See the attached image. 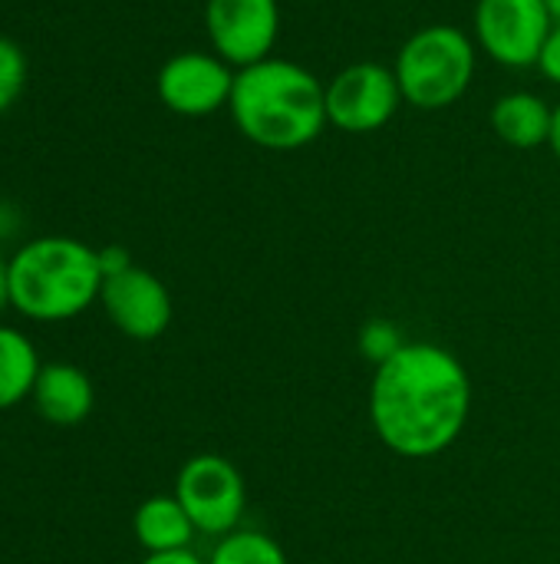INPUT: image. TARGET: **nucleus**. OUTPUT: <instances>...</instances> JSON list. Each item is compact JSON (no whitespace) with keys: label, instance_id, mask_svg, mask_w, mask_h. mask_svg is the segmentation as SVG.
<instances>
[{"label":"nucleus","instance_id":"nucleus-1","mask_svg":"<svg viewBox=\"0 0 560 564\" xmlns=\"http://www.w3.org/2000/svg\"><path fill=\"white\" fill-rule=\"evenodd\" d=\"M472 380L462 360L439 344H403L376 367L370 423L380 443L403 459H432L465 430Z\"/></svg>","mask_w":560,"mask_h":564},{"label":"nucleus","instance_id":"nucleus-2","mask_svg":"<svg viewBox=\"0 0 560 564\" xmlns=\"http://www.w3.org/2000/svg\"><path fill=\"white\" fill-rule=\"evenodd\" d=\"M228 116L251 145L267 152L307 149L330 129L320 76L284 56L238 69Z\"/></svg>","mask_w":560,"mask_h":564},{"label":"nucleus","instance_id":"nucleus-3","mask_svg":"<svg viewBox=\"0 0 560 564\" xmlns=\"http://www.w3.org/2000/svg\"><path fill=\"white\" fill-rule=\"evenodd\" d=\"M99 251L76 238L46 235L10 258V307L30 321L79 317L99 301Z\"/></svg>","mask_w":560,"mask_h":564},{"label":"nucleus","instance_id":"nucleus-4","mask_svg":"<svg viewBox=\"0 0 560 564\" xmlns=\"http://www.w3.org/2000/svg\"><path fill=\"white\" fill-rule=\"evenodd\" d=\"M479 46L472 33L452 23H426L406 36L393 59L403 102L422 112L455 106L475 83Z\"/></svg>","mask_w":560,"mask_h":564},{"label":"nucleus","instance_id":"nucleus-5","mask_svg":"<svg viewBox=\"0 0 560 564\" xmlns=\"http://www.w3.org/2000/svg\"><path fill=\"white\" fill-rule=\"evenodd\" d=\"M327 96V126L347 135H373L386 129L403 102L393 66L360 59L337 69L323 83Z\"/></svg>","mask_w":560,"mask_h":564},{"label":"nucleus","instance_id":"nucleus-6","mask_svg":"<svg viewBox=\"0 0 560 564\" xmlns=\"http://www.w3.org/2000/svg\"><path fill=\"white\" fill-rule=\"evenodd\" d=\"M175 499L201 535L224 539L241 525L248 489L241 469L231 459L218 453H201L178 469Z\"/></svg>","mask_w":560,"mask_h":564},{"label":"nucleus","instance_id":"nucleus-7","mask_svg":"<svg viewBox=\"0 0 560 564\" xmlns=\"http://www.w3.org/2000/svg\"><path fill=\"white\" fill-rule=\"evenodd\" d=\"M554 20L545 0H475L472 40L505 69H531Z\"/></svg>","mask_w":560,"mask_h":564},{"label":"nucleus","instance_id":"nucleus-8","mask_svg":"<svg viewBox=\"0 0 560 564\" xmlns=\"http://www.w3.org/2000/svg\"><path fill=\"white\" fill-rule=\"evenodd\" d=\"M238 69L224 63L215 50H182L168 56L155 76V93L162 106L185 119H205L231 102Z\"/></svg>","mask_w":560,"mask_h":564},{"label":"nucleus","instance_id":"nucleus-9","mask_svg":"<svg viewBox=\"0 0 560 564\" xmlns=\"http://www.w3.org/2000/svg\"><path fill=\"white\" fill-rule=\"evenodd\" d=\"M208 46L234 69L274 56L281 40L277 0H205Z\"/></svg>","mask_w":560,"mask_h":564},{"label":"nucleus","instance_id":"nucleus-10","mask_svg":"<svg viewBox=\"0 0 560 564\" xmlns=\"http://www.w3.org/2000/svg\"><path fill=\"white\" fill-rule=\"evenodd\" d=\"M99 304L112 327L132 340H155L172 324V294L145 268L132 264L119 274H109L99 291Z\"/></svg>","mask_w":560,"mask_h":564},{"label":"nucleus","instance_id":"nucleus-11","mask_svg":"<svg viewBox=\"0 0 560 564\" xmlns=\"http://www.w3.org/2000/svg\"><path fill=\"white\" fill-rule=\"evenodd\" d=\"M33 406L53 426H79L96 406V390L76 364H43L33 383Z\"/></svg>","mask_w":560,"mask_h":564},{"label":"nucleus","instance_id":"nucleus-12","mask_svg":"<svg viewBox=\"0 0 560 564\" xmlns=\"http://www.w3.org/2000/svg\"><path fill=\"white\" fill-rule=\"evenodd\" d=\"M488 126L512 149H541L551 142L554 106L531 89H512L492 102Z\"/></svg>","mask_w":560,"mask_h":564},{"label":"nucleus","instance_id":"nucleus-13","mask_svg":"<svg viewBox=\"0 0 560 564\" xmlns=\"http://www.w3.org/2000/svg\"><path fill=\"white\" fill-rule=\"evenodd\" d=\"M132 532L149 555H165V552H185L198 529L191 525L188 512L175 496H152L135 509Z\"/></svg>","mask_w":560,"mask_h":564},{"label":"nucleus","instance_id":"nucleus-14","mask_svg":"<svg viewBox=\"0 0 560 564\" xmlns=\"http://www.w3.org/2000/svg\"><path fill=\"white\" fill-rule=\"evenodd\" d=\"M40 367L36 347L20 330L0 327V410H10L33 393Z\"/></svg>","mask_w":560,"mask_h":564},{"label":"nucleus","instance_id":"nucleus-15","mask_svg":"<svg viewBox=\"0 0 560 564\" xmlns=\"http://www.w3.org/2000/svg\"><path fill=\"white\" fill-rule=\"evenodd\" d=\"M208 564H290L287 552L264 532L234 529L231 535L218 539Z\"/></svg>","mask_w":560,"mask_h":564},{"label":"nucleus","instance_id":"nucleus-16","mask_svg":"<svg viewBox=\"0 0 560 564\" xmlns=\"http://www.w3.org/2000/svg\"><path fill=\"white\" fill-rule=\"evenodd\" d=\"M23 83H26V56L10 36H0V112H7L17 102Z\"/></svg>","mask_w":560,"mask_h":564},{"label":"nucleus","instance_id":"nucleus-17","mask_svg":"<svg viewBox=\"0 0 560 564\" xmlns=\"http://www.w3.org/2000/svg\"><path fill=\"white\" fill-rule=\"evenodd\" d=\"M403 344H406V340H403L399 327H396L393 321H383V317L366 321L363 330H360V354H363L370 364H376V367L386 364Z\"/></svg>","mask_w":560,"mask_h":564},{"label":"nucleus","instance_id":"nucleus-18","mask_svg":"<svg viewBox=\"0 0 560 564\" xmlns=\"http://www.w3.org/2000/svg\"><path fill=\"white\" fill-rule=\"evenodd\" d=\"M535 69H538L551 86H560V23L551 26V33H548V40H545V46H541V56H538Z\"/></svg>","mask_w":560,"mask_h":564},{"label":"nucleus","instance_id":"nucleus-19","mask_svg":"<svg viewBox=\"0 0 560 564\" xmlns=\"http://www.w3.org/2000/svg\"><path fill=\"white\" fill-rule=\"evenodd\" d=\"M99 268H102V281H106L109 274H119V271L132 268V258H129L125 248L109 245V248H99Z\"/></svg>","mask_w":560,"mask_h":564},{"label":"nucleus","instance_id":"nucleus-20","mask_svg":"<svg viewBox=\"0 0 560 564\" xmlns=\"http://www.w3.org/2000/svg\"><path fill=\"white\" fill-rule=\"evenodd\" d=\"M142 564H208L201 562L191 549H185V552H165V555H149Z\"/></svg>","mask_w":560,"mask_h":564},{"label":"nucleus","instance_id":"nucleus-21","mask_svg":"<svg viewBox=\"0 0 560 564\" xmlns=\"http://www.w3.org/2000/svg\"><path fill=\"white\" fill-rule=\"evenodd\" d=\"M10 307V261L0 254V311Z\"/></svg>","mask_w":560,"mask_h":564},{"label":"nucleus","instance_id":"nucleus-22","mask_svg":"<svg viewBox=\"0 0 560 564\" xmlns=\"http://www.w3.org/2000/svg\"><path fill=\"white\" fill-rule=\"evenodd\" d=\"M548 149L558 155L560 162V102L554 106V126H551V142H548Z\"/></svg>","mask_w":560,"mask_h":564},{"label":"nucleus","instance_id":"nucleus-23","mask_svg":"<svg viewBox=\"0 0 560 564\" xmlns=\"http://www.w3.org/2000/svg\"><path fill=\"white\" fill-rule=\"evenodd\" d=\"M545 7H548L551 20H554V23H560V0H545Z\"/></svg>","mask_w":560,"mask_h":564}]
</instances>
